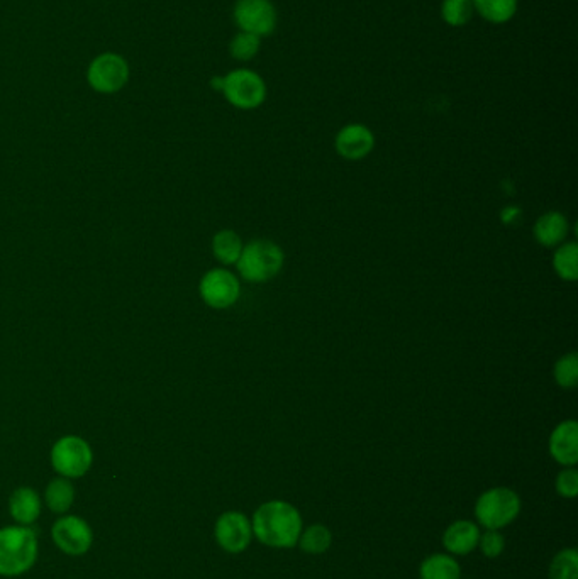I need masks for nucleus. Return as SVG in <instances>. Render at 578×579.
Listing matches in <instances>:
<instances>
[{"mask_svg": "<svg viewBox=\"0 0 578 579\" xmlns=\"http://www.w3.org/2000/svg\"><path fill=\"white\" fill-rule=\"evenodd\" d=\"M253 537L272 549L297 547L304 519L299 508L285 500H270L256 508L251 517Z\"/></svg>", "mask_w": 578, "mask_h": 579, "instance_id": "f257e3e1", "label": "nucleus"}, {"mask_svg": "<svg viewBox=\"0 0 578 579\" xmlns=\"http://www.w3.org/2000/svg\"><path fill=\"white\" fill-rule=\"evenodd\" d=\"M38 537L31 527L9 525L0 529V576L28 573L38 559Z\"/></svg>", "mask_w": 578, "mask_h": 579, "instance_id": "f03ea898", "label": "nucleus"}, {"mask_svg": "<svg viewBox=\"0 0 578 579\" xmlns=\"http://www.w3.org/2000/svg\"><path fill=\"white\" fill-rule=\"evenodd\" d=\"M284 261V251L278 244L268 239H255L243 246L236 268L246 282L265 283L282 271Z\"/></svg>", "mask_w": 578, "mask_h": 579, "instance_id": "7ed1b4c3", "label": "nucleus"}, {"mask_svg": "<svg viewBox=\"0 0 578 579\" xmlns=\"http://www.w3.org/2000/svg\"><path fill=\"white\" fill-rule=\"evenodd\" d=\"M523 508L517 491L507 486L485 490L475 502V519L480 529L504 530L519 517Z\"/></svg>", "mask_w": 578, "mask_h": 579, "instance_id": "20e7f679", "label": "nucleus"}, {"mask_svg": "<svg viewBox=\"0 0 578 579\" xmlns=\"http://www.w3.org/2000/svg\"><path fill=\"white\" fill-rule=\"evenodd\" d=\"M221 94L239 111H255L267 100V83L253 70L238 68L223 75Z\"/></svg>", "mask_w": 578, "mask_h": 579, "instance_id": "39448f33", "label": "nucleus"}, {"mask_svg": "<svg viewBox=\"0 0 578 579\" xmlns=\"http://www.w3.org/2000/svg\"><path fill=\"white\" fill-rule=\"evenodd\" d=\"M85 77L94 92L112 95L121 92L128 85L131 68L123 55L114 51H104L90 61Z\"/></svg>", "mask_w": 578, "mask_h": 579, "instance_id": "423d86ee", "label": "nucleus"}, {"mask_svg": "<svg viewBox=\"0 0 578 579\" xmlns=\"http://www.w3.org/2000/svg\"><path fill=\"white\" fill-rule=\"evenodd\" d=\"M50 459L58 475L68 480H77L89 473L94 463V453L84 437L65 436L51 447Z\"/></svg>", "mask_w": 578, "mask_h": 579, "instance_id": "0eeeda50", "label": "nucleus"}, {"mask_svg": "<svg viewBox=\"0 0 578 579\" xmlns=\"http://www.w3.org/2000/svg\"><path fill=\"white\" fill-rule=\"evenodd\" d=\"M233 21L238 31L265 38L277 29V9L272 0H236Z\"/></svg>", "mask_w": 578, "mask_h": 579, "instance_id": "6e6552de", "label": "nucleus"}, {"mask_svg": "<svg viewBox=\"0 0 578 579\" xmlns=\"http://www.w3.org/2000/svg\"><path fill=\"white\" fill-rule=\"evenodd\" d=\"M51 539L67 556H84L94 544V532L89 522L77 515H62L51 527Z\"/></svg>", "mask_w": 578, "mask_h": 579, "instance_id": "1a4fd4ad", "label": "nucleus"}, {"mask_svg": "<svg viewBox=\"0 0 578 579\" xmlns=\"http://www.w3.org/2000/svg\"><path fill=\"white\" fill-rule=\"evenodd\" d=\"M214 539L228 554L245 552L255 539L250 517L239 510L221 513L214 525Z\"/></svg>", "mask_w": 578, "mask_h": 579, "instance_id": "9d476101", "label": "nucleus"}, {"mask_svg": "<svg viewBox=\"0 0 578 579\" xmlns=\"http://www.w3.org/2000/svg\"><path fill=\"white\" fill-rule=\"evenodd\" d=\"M202 302L211 309L224 310L233 307L241 295L239 280L226 268H214L202 276L199 283Z\"/></svg>", "mask_w": 578, "mask_h": 579, "instance_id": "9b49d317", "label": "nucleus"}, {"mask_svg": "<svg viewBox=\"0 0 578 579\" xmlns=\"http://www.w3.org/2000/svg\"><path fill=\"white\" fill-rule=\"evenodd\" d=\"M375 148V134L365 124H346L341 127L334 138L336 153L348 161H360L367 158Z\"/></svg>", "mask_w": 578, "mask_h": 579, "instance_id": "f8f14e48", "label": "nucleus"}, {"mask_svg": "<svg viewBox=\"0 0 578 579\" xmlns=\"http://www.w3.org/2000/svg\"><path fill=\"white\" fill-rule=\"evenodd\" d=\"M548 451L563 468L578 463V424L575 420H563L556 425L551 432Z\"/></svg>", "mask_w": 578, "mask_h": 579, "instance_id": "ddd939ff", "label": "nucleus"}, {"mask_svg": "<svg viewBox=\"0 0 578 579\" xmlns=\"http://www.w3.org/2000/svg\"><path fill=\"white\" fill-rule=\"evenodd\" d=\"M482 529L472 520H456L443 532V547L451 556L462 557L472 554L478 547Z\"/></svg>", "mask_w": 578, "mask_h": 579, "instance_id": "4468645a", "label": "nucleus"}, {"mask_svg": "<svg viewBox=\"0 0 578 579\" xmlns=\"http://www.w3.org/2000/svg\"><path fill=\"white\" fill-rule=\"evenodd\" d=\"M568 232H570V224H568L567 216H563L562 212H556V210L546 212L534 222V239L545 248H556L565 243Z\"/></svg>", "mask_w": 578, "mask_h": 579, "instance_id": "2eb2a0df", "label": "nucleus"}, {"mask_svg": "<svg viewBox=\"0 0 578 579\" xmlns=\"http://www.w3.org/2000/svg\"><path fill=\"white\" fill-rule=\"evenodd\" d=\"M41 508H43V502L34 488L21 486L12 491L11 498H9V512L17 525H26V527L33 525L41 517Z\"/></svg>", "mask_w": 578, "mask_h": 579, "instance_id": "dca6fc26", "label": "nucleus"}, {"mask_svg": "<svg viewBox=\"0 0 578 579\" xmlns=\"http://www.w3.org/2000/svg\"><path fill=\"white\" fill-rule=\"evenodd\" d=\"M421 579H462V568L455 556L448 552H436L426 557L419 566Z\"/></svg>", "mask_w": 578, "mask_h": 579, "instance_id": "f3484780", "label": "nucleus"}, {"mask_svg": "<svg viewBox=\"0 0 578 579\" xmlns=\"http://www.w3.org/2000/svg\"><path fill=\"white\" fill-rule=\"evenodd\" d=\"M475 14L487 23L501 26L514 19L519 0H472Z\"/></svg>", "mask_w": 578, "mask_h": 579, "instance_id": "a211bd4d", "label": "nucleus"}, {"mask_svg": "<svg viewBox=\"0 0 578 579\" xmlns=\"http://www.w3.org/2000/svg\"><path fill=\"white\" fill-rule=\"evenodd\" d=\"M333 546V532L324 524H312L304 527L297 542V547L309 556H321Z\"/></svg>", "mask_w": 578, "mask_h": 579, "instance_id": "6ab92c4d", "label": "nucleus"}, {"mask_svg": "<svg viewBox=\"0 0 578 579\" xmlns=\"http://www.w3.org/2000/svg\"><path fill=\"white\" fill-rule=\"evenodd\" d=\"M45 502L51 512L65 515L75 502V488H73L72 480L63 476L51 480L46 486Z\"/></svg>", "mask_w": 578, "mask_h": 579, "instance_id": "aec40b11", "label": "nucleus"}, {"mask_svg": "<svg viewBox=\"0 0 578 579\" xmlns=\"http://www.w3.org/2000/svg\"><path fill=\"white\" fill-rule=\"evenodd\" d=\"M243 246H245L243 239L239 238L238 232L233 229H223V231L216 232V236L212 238L214 258L226 266L236 265Z\"/></svg>", "mask_w": 578, "mask_h": 579, "instance_id": "412c9836", "label": "nucleus"}, {"mask_svg": "<svg viewBox=\"0 0 578 579\" xmlns=\"http://www.w3.org/2000/svg\"><path fill=\"white\" fill-rule=\"evenodd\" d=\"M553 268L556 275L565 282H577L578 280V246L577 243H565L556 246L553 254Z\"/></svg>", "mask_w": 578, "mask_h": 579, "instance_id": "4be33fe9", "label": "nucleus"}, {"mask_svg": "<svg viewBox=\"0 0 578 579\" xmlns=\"http://www.w3.org/2000/svg\"><path fill=\"white\" fill-rule=\"evenodd\" d=\"M548 579H578V551L565 547L556 552L548 568Z\"/></svg>", "mask_w": 578, "mask_h": 579, "instance_id": "5701e85b", "label": "nucleus"}, {"mask_svg": "<svg viewBox=\"0 0 578 579\" xmlns=\"http://www.w3.org/2000/svg\"><path fill=\"white\" fill-rule=\"evenodd\" d=\"M475 16L472 0H443L441 17L451 28L467 26Z\"/></svg>", "mask_w": 578, "mask_h": 579, "instance_id": "b1692460", "label": "nucleus"}, {"mask_svg": "<svg viewBox=\"0 0 578 579\" xmlns=\"http://www.w3.org/2000/svg\"><path fill=\"white\" fill-rule=\"evenodd\" d=\"M262 50V38L238 31L229 41V55L236 61H251Z\"/></svg>", "mask_w": 578, "mask_h": 579, "instance_id": "393cba45", "label": "nucleus"}, {"mask_svg": "<svg viewBox=\"0 0 578 579\" xmlns=\"http://www.w3.org/2000/svg\"><path fill=\"white\" fill-rule=\"evenodd\" d=\"M556 385L565 390H572L578 383V354H563L553 368Z\"/></svg>", "mask_w": 578, "mask_h": 579, "instance_id": "a878e982", "label": "nucleus"}, {"mask_svg": "<svg viewBox=\"0 0 578 579\" xmlns=\"http://www.w3.org/2000/svg\"><path fill=\"white\" fill-rule=\"evenodd\" d=\"M480 552L484 554L487 559H497L501 557L506 551V537L502 534V530H482L480 539H478V547Z\"/></svg>", "mask_w": 578, "mask_h": 579, "instance_id": "bb28decb", "label": "nucleus"}, {"mask_svg": "<svg viewBox=\"0 0 578 579\" xmlns=\"http://www.w3.org/2000/svg\"><path fill=\"white\" fill-rule=\"evenodd\" d=\"M556 493L565 500H573L578 495V471L575 466L563 468L555 481Z\"/></svg>", "mask_w": 578, "mask_h": 579, "instance_id": "cd10ccee", "label": "nucleus"}]
</instances>
